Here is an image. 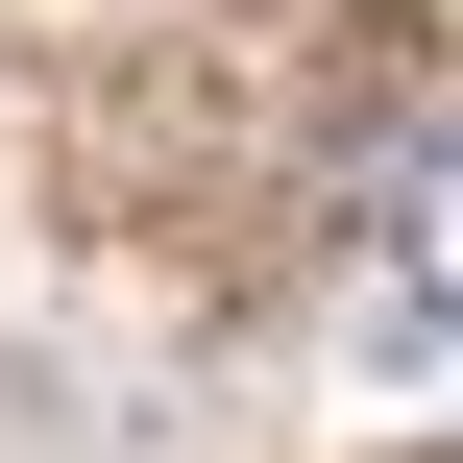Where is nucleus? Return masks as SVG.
<instances>
[{"instance_id":"f257e3e1","label":"nucleus","mask_w":463,"mask_h":463,"mask_svg":"<svg viewBox=\"0 0 463 463\" xmlns=\"http://www.w3.org/2000/svg\"><path fill=\"white\" fill-rule=\"evenodd\" d=\"M391 293H415V317L463 342V122L415 146V171H391Z\"/></svg>"}]
</instances>
